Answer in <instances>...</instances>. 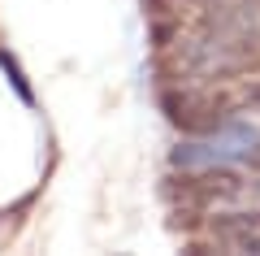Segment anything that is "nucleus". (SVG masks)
<instances>
[{"mask_svg":"<svg viewBox=\"0 0 260 256\" xmlns=\"http://www.w3.org/2000/svg\"><path fill=\"white\" fill-rule=\"evenodd\" d=\"M256 130L243 126V122H221L217 130H208V135H200L195 144H178L174 148V165H182V169H208V165L217 161H234V156H256L251 148H256Z\"/></svg>","mask_w":260,"mask_h":256,"instance_id":"1","label":"nucleus"},{"mask_svg":"<svg viewBox=\"0 0 260 256\" xmlns=\"http://www.w3.org/2000/svg\"><path fill=\"white\" fill-rule=\"evenodd\" d=\"M160 104H165L169 122L182 126L186 135H208V130H217L225 122V113H230V96L213 92V87H174V92L160 96Z\"/></svg>","mask_w":260,"mask_h":256,"instance_id":"2","label":"nucleus"},{"mask_svg":"<svg viewBox=\"0 0 260 256\" xmlns=\"http://www.w3.org/2000/svg\"><path fill=\"white\" fill-rule=\"evenodd\" d=\"M169 195L182 204V209H178V221L191 226L195 209H213V204L239 200V195H243V183H239V174H230V169L208 165L204 174H191V178H182V183H174V187H169Z\"/></svg>","mask_w":260,"mask_h":256,"instance_id":"3","label":"nucleus"},{"mask_svg":"<svg viewBox=\"0 0 260 256\" xmlns=\"http://www.w3.org/2000/svg\"><path fill=\"white\" fill-rule=\"evenodd\" d=\"M0 65H5V74H9V82H13V92H18L22 100H26V104H35V92H30V82H26V74H22L18 56H13L9 48H0Z\"/></svg>","mask_w":260,"mask_h":256,"instance_id":"4","label":"nucleus"},{"mask_svg":"<svg viewBox=\"0 0 260 256\" xmlns=\"http://www.w3.org/2000/svg\"><path fill=\"white\" fill-rule=\"evenodd\" d=\"M247 104H256V109H260V82H251V87H247Z\"/></svg>","mask_w":260,"mask_h":256,"instance_id":"5","label":"nucleus"}]
</instances>
